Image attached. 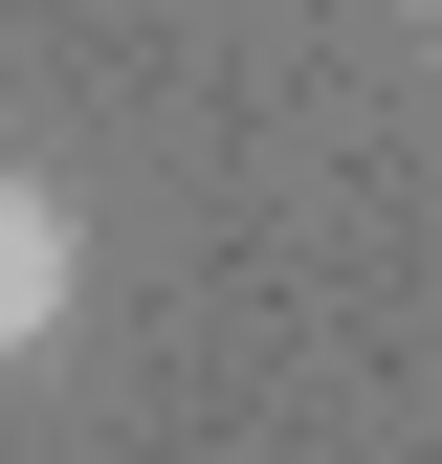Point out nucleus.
Instances as JSON below:
<instances>
[{"label": "nucleus", "instance_id": "obj_1", "mask_svg": "<svg viewBox=\"0 0 442 464\" xmlns=\"http://www.w3.org/2000/svg\"><path fill=\"white\" fill-rule=\"evenodd\" d=\"M67 287H89L67 178H23V155H0V354H44V332H67Z\"/></svg>", "mask_w": 442, "mask_h": 464}, {"label": "nucleus", "instance_id": "obj_2", "mask_svg": "<svg viewBox=\"0 0 442 464\" xmlns=\"http://www.w3.org/2000/svg\"><path fill=\"white\" fill-rule=\"evenodd\" d=\"M420 23H442V0H420Z\"/></svg>", "mask_w": 442, "mask_h": 464}]
</instances>
